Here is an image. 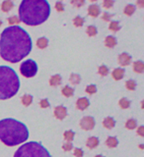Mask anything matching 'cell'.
I'll use <instances>...</instances> for the list:
<instances>
[{
  "label": "cell",
  "instance_id": "cell-14",
  "mask_svg": "<svg viewBox=\"0 0 144 157\" xmlns=\"http://www.w3.org/2000/svg\"><path fill=\"white\" fill-rule=\"evenodd\" d=\"M86 145H87L89 148H95V147L99 145V140L96 136H91V138H89L87 140Z\"/></svg>",
  "mask_w": 144,
  "mask_h": 157
},
{
  "label": "cell",
  "instance_id": "cell-18",
  "mask_svg": "<svg viewBox=\"0 0 144 157\" xmlns=\"http://www.w3.org/2000/svg\"><path fill=\"white\" fill-rule=\"evenodd\" d=\"M106 144H107L110 148H114V147L117 146L119 141H117V138H115V136H109L107 138V141H106Z\"/></svg>",
  "mask_w": 144,
  "mask_h": 157
},
{
  "label": "cell",
  "instance_id": "cell-19",
  "mask_svg": "<svg viewBox=\"0 0 144 157\" xmlns=\"http://www.w3.org/2000/svg\"><path fill=\"white\" fill-rule=\"evenodd\" d=\"M48 40L46 37H40L39 39L37 40V46L41 49H44L48 46Z\"/></svg>",
  "mask_w": 144,
  "mask_h": 157
},
{
  "label": "cell",
  "instance_id": "cell-41",
  "mask_svg": "<svg viewBox=\"0 0 144 157\" xmlns=\"http://www.w3.org/2000/svg\"><path fill=\"white\" fill-rule=\"evenodd\" d=\"M137 134H138L140 136H144V127H143V126H140V127L137 129Z\"/></svg>",
  "mask_w": 144,
  "mask_h": 157
},
{
  "label": "cell",
  "instance_id": "cell-42",
  "mask_svg": "<svg viewBox=\"0 0 144 157\" xmlns=\"http://www.w3.org/2000/svg\"><path fill=\"white\" fill-rule=\"evenodd\" d=\"M111 17H112V15L111 14H109V13H107V12H105L103 14V20H105V21H110L111 20Z\"/></svg>",
  "mask_w": 144,
  "mask_h": 157
},
{
  "label": "cell",
  "instance_id": "cell-10",
  "mask_svg": "<svg viewBox=\"0 0 144 157\" xmlns=\"http://www.w3.org/2000/svg\"><path fill=\"white\" fill-rule=\"evenodd\" d=\"M90 102L89 100H88V98H86V97H81V98H79L78 100H77L76 102V107L78 108L79 110H85L86 108L89 106Z\"/></svg>",
  "mask_w": 144,
  "mask_h": 157
},
{
  "label": "cell",
  "instance_id": "cell-44",
  "mask_svg": "<svg viewBox=\"0 0 144 157\" xmlns=\"http://www.w3.org/2000/svg\"><path fill=\"white\" fill-rule=\"evenodd\" d=\"M95 157H104V156H103V155H96Z\"/></svg>",
  "mask_w": 144,
  "mask_h": 157
},
{
  "label": "cell",
  "instance_id": "cell-20",
  "mask_svg": "<svg viewBox=\"0 0 144 157\" xmlns=\"http://www.w3.org/2000/svg\"><path fill=\"white\" fill-rule=\"evenodd\" d=\"M14 7V4H13L12 1H4L3 3H2L1 5V9L3 12H8V11H10L11 9Z\"/></svg>",
  "mask_w": 144,
  "mask_h": 157
},
{
  "label": "cell",
  "instance_id": "cell-32",
  "mask_svg": "<svg viewBox=\"0 0 144 157\" xmlns=\"http://www.w3.org/2000/svg\"><path fill=\"white\" fill-rule=\"evenodd\" d=\"M135 81H132V79H128V81H126V83H125V87L127 89H129V90H134L135 89Z\"/></svg>",
  "mask_w": 144,
  "mask_h": 157
},
{
  "label": "cell",
  "instance_id": "cell-39",
  "mask_svg": "<svg viewBox=\"0 0 144 157\" xmlns=\"http://www.w3.org/2000/svg\"><path fill=\"white\" fill-rule=\"evenodd\" d=\"M40 105H41L42 108H48V106H50V102H48V99H43V100H41V102H40Z\"/></svg>",
  "mask_w": 144,
  "mask_h": 157
},
{
  "label": "cell",
  "instance_id": "cell-25",
  "mask_svg": "<svg viewBox=\"0 0 144 157\" xmlns=\"http://www.w3.org/2000/svg\"><path fill=\"white\" fill-rule=\"evenodd\" d=\"M69 81H70V83H74V85H77V83H80L81 78H80V76H79V75H77V74H72L71 76H70Z\"/></svg>",
  "mask_w": 144,
  "mask_h": 157
},
{
  "label": "cell",
  "instance_id": "cell-36",
  "mask_svg": "<svg viewBox=\"0 0 144 157\" xmlns=\"http://www.w3.org/2000/svg\"><path fill=\"white\" fill-rule=\"evenodd\" d=\"M103 5H104V7L105 8H111V7H113V5H114V1L113 0H105L104 1V3H103Z\"/></svg>",
  "mask_w": 144,
  "mask_h": 157
},
{
  "label": "cell",
  "instance_id": "cell-6",
  "mask_svg": "<svg viewBox=\"0 0 144 157\" xmlns=\"http://www.w3.org/2000/svg\"><path fill=\"white\" fill-rule=\"evenodd\" d=\"M20 72L26 78H32V77L36 76L38 72L37 63L32 59H29V60L23 62L21 64V67H20Z\"/></svg>",
  "mask_w": 144,
  "mask_h": 157
},
{
  "label": "cell",
  "instance_id": "cell-2",
  "mask_svg": "<svg viewBox=\"0 0 144 157\" xmlns=\"http://www.w3.org/2000/svg\"><path fill=\"white\" fill-rule=\"evenodd\" d=\"M50 14V6L45 0H24L20 4V21L29 26H38L46 22Z\"/></svg>",
  "mask_w": 144,
  "mask_h": 157
},
{
  "label": "cell",
  "instance_id": "cell-23",
  "mask_svg": "<svg viewBox=\"0 0 144 157\" xmlns=\"http://www.w3.org/2000/svg\"><path fill=\"white\" fill-rule=\"evenodd\" d=\"M33 101V96L32 95H29V94H27V95H23V97H22V103H23L25 106H29L32 103Z\"/></svg>",
  "mask_w": 144,
  "mask_h": 157
},
{
  "label": "cell",
  "instance_id": "cell-40",
  "mask_svg": "<svg viewBox=\"0 0 144 157\" xmlns=\"http://www.w3.org/2000/svg\"><path fill=\"white\" fill-rule=\"evenodd\" d=\"M83 154H84V152H83V150L82 149H80V148H75L74 149V155L76 157H82L83 156Z\"/></svg>",
  "mask_w": 144,
  "mask_h": 157
},
{
  "label": "cell",
  "instance_id": "cell-33",
  "mask_svg": "<svg viewBox=\"0 0 144 157\" xmlns=\"http://www.w3.org/2000/svg\"><path fill=\"white\" fill-rule=\"evenodd\" d=\"M20 22L21 21H20L19 17H17V16H12V17L8 18V23H9L10 25H17V24H19Z\"/></svg>",
  "mask_w": 144,
  "mask_h": 157
},
{
  "label": "cell",
  "instance_id": "cell-8",
  "mask_svg": "<svg viewBox=\"0 0 144 157\" xmlns=\"http://www.w3.org/2000/svg\"><path fill=\"white\" fill-rule=\"evenodd\" d=\"M66 115H67V111H66V108L64 106L59 105L54 108V116L58 120H63L66 117Z\"/></svg>",
  "mask_w": 144,
  "mask_h": 157
},
{
  "label": "cell",
  "instance_id": "cell-1",
  "mask_svg": "<svg viewBox=\"0 0 144 157\" xmlns=\"http://www.w3.org/2000/svg\"><path fill=\"white\" fill-rule=\"evenodd\" d=\"M32 50L30 34L19 26L6 28L0 35V56L4 60L17 63Z\"/></svg>",
  "mask_w": 144,
  "mask_h": 157
},
{
  "label": "cell",
  "instance_id": "cell-34",
  "mask_svg": "<svg viewBox=\"0 0 144 157\" xmlns=\"http://www.w3.org/2000/svg\"><path fill=\"white\" fill-rule=\"evenodd\" d=\"M96 91H97V87H96V85H88V87H86V92L89 93V94H93V93H95Z\"/></svg>",
  "mask_w": 144,
  "mask_h": 157
},
{
  "label": "cell",
  "instance_id": "cell-38",
  "mask_svg": "<svg viewBox=\"0 0 144 157\" xmlns=\"http://www.w3.org/2000/svg\"><path fill=\"white\" fill-rule=\"evenodd\" d=\"M55 9H56L57 11H59V12H62L64 10V5L62 2H56V3H55Z\"/></svg>",
  "mask_w": 144,
  "mask_h": 157
},
{
  "label": "cell",
  "instance_id": "cell-22",
  "mask_svg": "<svg viewBox=\"0 0 144 157\" xmlns=\"http://www.w3.org/2000/svg\"><path fill=\"white\" fill-rule=\"evenodd\" d=\"M134 11H135V6L132 5V4H128V5L125 6L123 12H125V14L127 15V16H131V15L134 13Z\"/></svg>",
  "mask_w": 144,
  "mask_h": 157
},
{
  "label": "cell",
  "instance_id": "cell-37",
  "mask_svg": "<svg viewBox=\"0 0 144 157\" xmlns=\"http://www.w3.org/2000/svg\"><path fill=\"white\" fill-rule=\"evenodd\" d=\"M72 147H73L72 143L69 142V141H68V142H65L62 145V148H63V150H65V151H69V150H71Z\"/></svg>",
  "mask_w": 144,
  "mask_h": 157
},
{
  "label": "cell",
  "instance_id": "cell-43",
  "mask_svg": "<svg viewBox=\"0 0 144 157\" xmlns=\"http://www.w3.org/2000/svg\"><path fill=\"white\" fill-rule=\"evenodd\" d=\"M138 5L140 6V7H143V5H144V1H138Z\"/></svg>",
  "mask_w": 144,
  "mask_h": 157
},
{
  "label": "cell",
  "instance_id": "cell-17",
  "mask_svg": "<svg viewBox=\"0 0 144 157\" xmlns=\"http://www.w3.org/2000/svg\"><path fill=\"white\" fill-rule=\"evenodd\" d=\"M133 71L135 73H138V74H141V73L144 71V63L142 61H136L133 63Z\"/></svg>",
  "mask_w": 144,
  "mask_h": 157
},
{
  "label": "cell",
  "instance_id": "cell-15",
  "mask_svg": "<svg viewBox=\"0 0 144 157\" xmlns=\"http://www.w3.org/2000/svg\"><path fill=\"white\" fill-rule=\"evenodd\" d=\"M103 125H104V127L105 128L111 130V129H113V128L115 127L116 122H115V120L112 118V117H107V118H105V120L103 121Z\"/></svg>",
  "mask_w": 144,
  "mask_h": 157
},
{
  "label": "cell",
  "instance_id": "cell-11",
  "mask_svg": "<svg viewBox=\"0 0 144 157\" xmlns=\"http://www.w3.org/2000/svg\"><path fill=\"white\" fill-rule=\"evenodd\" d=\"M88 14L90 15L91 17H97L99 16L100 14V7L96 4H92L91 6H89L88 8Z\"/></svg>",
  "mask_w": 144,
  "mask_h": 157
},
{
  "label": "cell",
  "instance_id": "cell-5",
  "mask_svg": "<svg viewBox=\"0 0 144 157\" xmlns=\"http://www.w3.org/2000/svg\"><path fill=\"white\" fill-rule=\"evenodd\" d=\"M14 157H50V154L41 143L31 141L20 146Z\"/></svg>",
  "mask_w": 144,
  "mask_h": 157
},
{
  "label": "cell",
  "instance_id": "cell-35",
  "mask_svg": "<svg viewBox=\"0 0 144 157\" xmlns=\"http://www.w3.org/2000/svg\"><path fill=\"white\" fill-rule=\"evenodd\" d=\"M84 3H85V1H83V0H73L71 1V4L74 6H76V7H81V6L84 5Z\"/></svg>",
  "mask_w": 144,
  "mask_h": 157
},
{
  "label": "cell",
  "instance_id": "cell-26",
  "mask_svg": "<svg viewBox=\"0 0 144 157\" xmlns=\"http://www.w3.org/2000/svg\"><path fill=\"white\" fill-rule=\"evenodd\" d=\"M125 127L127 128V129H129V130L135 129V127H136V121H135L134 119H129V120L126 121Z\"/></svg>",
  "mask_w": 144,
  "mask_h": 157
},
{
  "label": "cell",
  "instance_id": "cell-27",
  "mask_svg": "<svg viewBox=\"0 0 144 157\" xmlns=\"http://www.w3.org/2000/svg\"><path fill=\"white\" fill-rule=\"evenodd\" d=\"M109 28H110V30H113V32H117V30H119V22L117 21H113L111 22L110 26H109Z\"/></svg>",
  "mask_w": 144,
  "mask_h": 157
},
{
  "label": "cell",
  "instance_id": "cell-9",
  "mask_svg": "<svg viewBox=\"0 0 144 157\" xmlns=\"http://www.w3.org/2000/svg\"><path fill=\"white\" fill-rule=\"evenodd\" d=\"M131 62V56L129 54H127L126 52L121 53L119 56V63L121 64V66H127L130 64Z\"/></svg>",
  "mask_w": 144,
  "mask_h": 157
},
{
  "label": "cell",
  "instance_id": "cell-30",
  "mask_svg": "<svg viewBox=\"0 0 144 157\" xmlns=\"http://www.w3.org/2000/svg\"><path fill=\"white\" fill-rule=\"evenodd\" d=\"M73 23H74L75 26H82L84 24V19L79 16L75 17V19L73 20Z\"/></svg>",
  "mask_w": 144,
  "mask_h": 157
},
{
  "label": "cell",
  "instance_id": "cell-4",
  "mask_svg": "<svg viewBox=\"0 0 144 157\" xmlns=\"http://www.w3.org/2000/svg\"><path fill=\"white\" fill-rule=\"evenodd\" d=\"M20 79L12 68L0 66V99L11 98L18 92Z\"/></svg>",
  "mask_w": 144,
  "mask_h": 157
},
{
  "label": "cell",
  "instance_id": "cell-12",
  "mask_svg": "<svg viewBox=\"0 0 144 157\" xmlns=\"http://www.w3.org/2000/svg\"><path fill=\"white\" fill-rule=\"evenodd\" d=\"M105 44H106V46L109 47V48L115 47V46H116V44H117L116 37L113 36V35H109V36L106 37V39H105Z\"/></svg>",
  "mask_w": 144,
  "mask_h": 157
},
{
  "label": "cell",
  "instance_id": "cell-28",
  "mask_svg": "<svg viewBox=\"0 0 144 157\" xmlns=\"http://www.w3.org/2000/svg\"><path fill=\"white\" fill-rule=\"evenodd\" d=\"M87 34L89 36H94L97 34V28L95 26H89L87 28Z\"/></svg>",
  "mask_w": 144,
  "mask_h": 157
},
{
  "label": "cell",
  "instance_id": "cell-13",
  "mask_svg": "<svg viewBox=\"0 0 144 157\" xmlns=\"http://www.w3.org/2000/svg\"><path fill=\"white\" fill-rule=\"evenodd\" d=\"M125 76V70L121 69V68H117V69L114 70L113 72V78H114L116 81H119V79H121Z\"/></svg>",
  "mask_w": 144,
  "mask_h": 157
},
{
  "label": "cell",
  "instance_id": "cell-3",
  "mask_svg": "<svg viewBox=\"0 0 144 157\" xmlns=\"http://www.w3.org/2000/svg\"><path fill=\"white\" fill-rule=\"evenodd\" d=\"M29 138V131L25 124L15 119L0 121V140L8 146H15Z\"/></svg>",
  "mask_w": 144,
  "mask_h": 157
},
{
  "label": "cell",
  "instance_id": "cell-45",
  "mask_svg": "<svg viewBox=\"0 0 144 157\" xmlns=\"http://www.w3.org/2000/svg\"><path fill=\"white\" fill-rule=\"evenodd\" d=\"M2 25V22H1V20H0V26H1Z\"/></svg>",
  "mask_w": 144,
  "mask_h": 157
},
{
  "label": "cell",
  "instance_id": "cell-24",
  "mask_svg": "<svg viewBox=\"0 0 144 157\" xmlns=\"http://www.w3.org/2000/svg\"><path fill=\"white\" fill-rule=\"evenodd\" d=\"M119 106H121V108H123V109H126V108H128L130 106V102H129V100L128 99H126V98H121V100H119Z\"/></svg>",
  "mask_w": 144,
  "mask_h": 157
},
{
  "label": "cell",
  "instance_id": "cell-7",
  "mask_svg": "<svg viewBox=\"0 0 144 157\" xmlns=\"http://www.w3.org/2000/svg\"><path fill=\"white\" fill-rule=\"evenodd\" d=\"M80 126L83 130L85 131H89V130H92L93 128L95 127V120L93 117L90 116H86L84 117L80 122Z\"/></svg>",
  "mask_w": 144,
  "mask_h": 157
},
{
  "label": "cell",
  "instance_id": "cell-21",
  "mask_svg": "<svg viewBox=\"0 0 144 157\" xmlns=\"http://www.w3.org/2000/svg\"><path fill=\"white\" fill-rule=\"evenodd\" d=\"M61 92H62V94H63L64 96L70 97L71 95H73V93H74V89H73L72 87H68V85H65V87L62 88Z\"/></svg>",
  "mask_w": 144,
  "mask_h": 157
},
{
  "label": "cell",
  "instance_id": "cell-29",
  "mask_svg": "<svg viewBox=\"0 0 144 157\" xmlns=\"http://www.w3.org/2000/svg\"><path fill=\"white\" fill-rule=\"evenodd\" d=\"M63 136H64V138L70 142V141H71L73 138H74V132H73L72 131H66L63 134Z\"/></svg>",
  "mask_w": 144,
  "mask_h": 157
},
{
  "label": "cell",
  "instance_id": "cell-31",
  "mask_svg": "<svg viewBox=\"0 0 144 157\" xmlns=\"http://www.w3.org/2000/svg\"><path fill=\"white\" fill-rule=\"evenodd\" d=\"M98 72H99V74L101 75V76H107L108 73H109V69H108V67H106L105 65H102V66H100L99 67Z\"/></svg>",
  "mask_w": 144,
  "mask_h": 157
},
{
  "label": "cell",
  "instance_id": "cell-16",
  "mask_svg": "<svg viewBox=\"0 0 144 157\" xmlns=\"http://www.w3.org/2000/svg\"><path fill=\"white\" fill-rule=\"evenodd\" d=\"M61 83V77L60 75H54L50 79V85L52 87H57Z\"/></svg>",
  "mask_w": 144,
  "mask_h": 157
}]
</instances>
